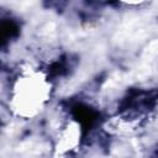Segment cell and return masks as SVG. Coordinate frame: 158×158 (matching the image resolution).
<instances>
[{
    "instance_id": "1",
    "label": "cell",
    "mask_w": 158,
    "mask_h": 158,
    "mask_svg": "<svg viewBox=\"0 0 158 158\" xmlns=\"http://www.w3.org/2000/svg\"><path fill=\"white\" fill-rule=\"evenodd\" d=\"M17 31H19V27H17L16 22H14L12 20L2 21L1 26H0V33H1V42H2V44L6 43L14 36H16Z\"/></svg>"
}]
</instances>
